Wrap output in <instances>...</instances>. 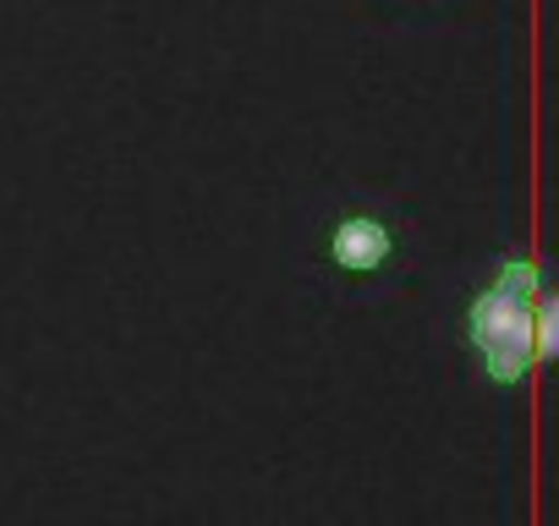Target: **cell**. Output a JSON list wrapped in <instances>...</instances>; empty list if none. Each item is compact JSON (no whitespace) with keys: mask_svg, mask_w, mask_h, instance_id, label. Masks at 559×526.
<instances>
[{"mask_svg":"<svg viewBox=\"0 0 559 526\" xmlns=\"http://www.w3.org/2000/svg\"><path fill=\"white\" fill-rule=\"evenodd\" d=\"M302 258L313 286H324L341 302L390 297L417 258L412 208L379 187H335L308 208Z\"/></svg>","mask_w":559,"mask_h":526,"instance_id":"obj_1","label":"cell"},{"mask_svg":"<svg viewBox=\"0 0 559 526\" xmlns=\"http://www.w3.org/2000/svg\"><path fill=\"white\" fill-rule=\"evenodd\" d=\"M461 346L499 390L532 379V368L548 357V286L532 252L504 247L488 258L483 280L461 302Z\"/></svg>","mask_w":559,"mask_h":526,"instance_id":"obj_2","label":"cell"},{"mask_svg":"<svg viewBox=\"0 0 559 526\" xmlns=\"http://www.w3.org/2000/svg\"><path fill=\"white\" fill-rule=\"evenodd\" d=\"M466 7V0H379V12L395 23V28H406V34H417V28H439L444 17H455Z\"/></svg>","mask_w":559,"mask_h":526,"instance_id":"obj_3","label":"cell"}]
</instances>
